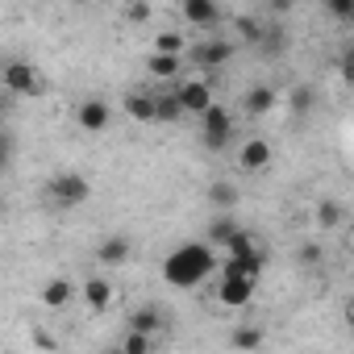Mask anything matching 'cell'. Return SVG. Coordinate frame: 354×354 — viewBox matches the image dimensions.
<instances>
[{
	"mask_svg": "<svg viewBox=\"0 0 354 354\" xmlns=\"http://www.w3.org/2000/svg\"><path fill=\"white\" fill-rule=\"evenodd\" d=\"M71 300H75V283L67 275H55V279L42 283V304L46 308H67Z\"/></svg>",
	"mask_w": 354,
	"mask_h": 354,
	"instance_id": "obj_17",
	"label": "cell"
},
{
	"mask_svg": "<svg viewBox=\"0 0 354 354\" xmlns=\"http://www.w3.org/2000/svg\"><path fill=\"white\" fill-rule=\"evenodd\" d=\"M254 279H221V288H217V300L225 304V308H246L250 300H254Z\"/></svg>",
	"mask_w": 354,
	"mask_h": 354,
	"instance_id": "obj_13",
	"label": "cell"
},
{
	"mask_svg": "<svg viewBox=\"0 0 354 354\" xmlns=\"http://www.w3.org/2000/svg\"><path fill=\"white\" fill-rule=\"evenodd\" d=\"M117 350H121V354H154V337H146V333H129V329H125V337L117 342Z\"/></svg>",
	"mask_w": 354,
	"mask_h": 354,
	"instance_id": "obj_26",
	"label": "cell"
},
{
	"mask_svg": "<svg viewBox=\"0 0 354 354\" xmlns=\"http://www.w3.org/2000/svg\"><path fill=\"white\" fill-rule=\"evenodd\" d=\"M133 254V238L129 234H104L100 246H96V263L100 267H125Z\"/></svg>",
	"mask_w": 354,
	"mask_h": 354,
	"instance_id": "obj_9",
	"label": "cell"
},
{
	"mask_svg": "<svg viewBox=\"0 0 354 354\" xmlns=\"http://www.w3.org/2000/svg\"><path fill=\"white\" fill-rule=\"evenodd\" d=\"M263 267H267V254H263L259 246H250V250H242V254H225L221 279H254V283H259Z\"/></svg>",
	"mask_w": 354,
	"mask_h": 354,
	"instance_id": "obj_6",
	"label": "cell"
},
{
	"mask_svg": "<svg viewBox=\"0 0 354 354\" xmlns=\"http://www.w3.org/2000/svg\"><path fill=\"white\" fill-rule=\"evenodd\" d=\"M100 354H121V350H117V346H109V350H100Z\"/></svg>",
	"mask_w": 354,
	"mask_h": 354,
	"instance_id": "obj_32",
	"label": "cell"
},
{
	"mask_svg": "<svg viewBox=\"0 0 354 354\" xmlns=\"http://www.w3.org/2000/svg\"><path fill=\"white\" fill-rule=\"evenodd\" d=\"M238 167H242L246 175L267 171V167H271V142H267V138H246L242 150H238Z\"/></svg>",
	"mask_w": 354,
	"mask_h": 354,
	"instance_id": "obj_10",
	"label": "cell"
},
{
	"mask_svg": "<svg viewBox=\"0 0 354 354\" xmlns=\"http://www.w3.org/2000/svg\"><path fill=\"white\" fill-rule=\"evenodd\" d=\"M46 201H50L55 209H80V205H88V201H92L88 175H80V171H59L55 180L46 184Z\"/></svg>",
	"mask_w": 354,
	"mask_h": 354,
	"instance_id": "obj_2",
	"label": "cell"
},
{
	"mask_svg": "<svg viewBox=\"0 0 354 354\" xmlns=\"http://www.w3.org/2000/svg\"><path fill=\"white\" fill-rule=\"evenodd\" d=\"M125 17H129V21H146V17H150V5H129Z\"/></svg>",
	"mask_w": 354,
	"mask_h": 354,
	"instance_id": "obj_31",
	"label": "cell"
},
{
	"mask_svg": "<svg viewBox=\"0 0 354 354\" xmlns=\"http://www.w3.org/2000/svg\"><path fill=\"white\" fill-rule=\"evenodd\" d=\"M279 104V92L271 88V84H254V88H246V96H242V109L250 113V117H263V113H271Z\"/></svg>",
	"mask_w": 354,
	"mask_h": 354,
	"instance_id": "obj_15",
	"label": "cell"
},
{
	"mask_svg": "<svg viewBox=\"0 0 354 354\" xmlns=\"http://www.w3.org/2000/svg\"><path fill=\"white\" fill-rule=\"evenodd\" d=\"M13 154H17V142H13V133H9V129H0V171H5V167L13 162Z\"/></svg>",
	"mask_w": 354,
	"mask_h": 354,
	"instance_id": "obj_28",
	"label": "cell"
},
{
	"mask_svg": "<svg viewBox=\"0 0 354 354\" xmlns=\"http://www.w3.org/2000/svg\"><path fill=\"white\" fill-rule=\"evenodd\" d=\"M146 67H150L154 80H175V75L184 71V59H180V55H150Z\"/></svg>",
	"mask_w": 354,
	"mask_h": 354,
	"instance_id": "obj_20",
	"label": "cell"
},
{
	"mask_svg": "<svg viewBox=\"0 0 354 354\" xmlns=\"http://www.w3.org/2000/svg\"><path fill=\"white\" fill-rule=\"evenodd\" d=\"M0 80H5V92L9 96H21V100L42 96V75H38V67L30 59H9L5 71H0Z\"/></svg>",
	"mask_w": 354,
	"mask_h": 354,
	"instance_id": "obj_3",
	"label": "cell"
},
{
	"mask_svg": "<svg viewBox=\"0 0 354 354\" xmlns=\"http://www.w3.org/2000/svg\"><path fill=\"white\" fill-rule=\"evenodd\" d=\"M321 263H325V250H321V242H304V246H300V267L317 271Z\"/></svg>",
	"mask_w": 354,
	"mask_h": 354,
	"instance_id": "obj_27",
	"label": "cell"
},
{
	"mask_svg": "<svg viewBox=\"0 0 354 354\" xmlns=\"http://www.w3.org/2000/svg\"><path fill=\"white\" fill-rule=\"evenodd\" d=\"M192 59V67H201V71H221L230 59H234V42L230 38H221V34H213V38H201L188 55H184V63Z\"/></svg>",
	"mask_w": 354,
	"mask_h": 354,
	"instance_id": "obj_4",
	"label": "cell"
},
{
	"mask_svg": "<svg viewBox=\"0 0 354 354\" xmlns=\"http://www.w3.org/2000/svg\"><path fill=\"white\" fill-rule=\"evenodd\" d=\"M230 342H234V350H259L263 346V329L259 325H238Z\"/></svg>",
	"mask_w": 354,
	"mask_h": 354,
	"instance_id": "obj_25",
	"label": "cell"
},
{
	"mask_svg": "<svg viewBox=\"0 0 354 354\" xmlns=\"http://www.w3.org/2000/svg\"><path fill=\"white\" fill-rule=\"evenodd\" d=\"M184 21L188 26H201V30H213L217 21H221V9L213 5V0H184Z\"/></svg>",
	"mask_w": 354,
	"mask_h": 354,
	"instance_id": "obj_14",
	"label": "cell"
},
{
	"mask_svg": "<svg viewBox=\"0 0 354 354\" xmlns=\"http://www.w3.org/2000/svg\"><path fill=\"white\" fill-rule=\"evenodd\" d=\"M213 271H217V250L209 242H184L162 259V279L171 288H180V292L201 288Z\"/></svg>",
	"mask_w": 354,
	"mask_h": 354,
	"instance_id": "obj_1",
	"label": "cell"
},
{
	"mask_svg": "<svg viewBox=\"0 0 354 354\" xmlns=\"http://www.w3.org/2000/svg\"><path fill=\"white\" fill-rule=\"evenodd\" d=\"M150 55H180V59H184V55H188V38H184L180 30H162V34L154 38V50H150Z\"/></svg>",
	"mask_w": 354,
	"mask_h": 354,
	"instance_id": "obj_19",
	"label": "cell"
},
{
	"mask_svg": "<svg viewBox=\"0 0 354 354\" xmlns=\"http://www.w3.org/2000/svg\"><path fill=\"white\" fill-rule=\"evenodd\" d=\"M329 13H333V17H342V21H350V17H354V5H350V0H333Z\"/></svg>",
	"mask_w": 354,
	"mask_h": 354,
	"instance_id": "obj_30",
	"label": "cell"
},
{
	"mask_svg": "<svg viewBox=\"0 0 354 354\" xmlns=\"http://www.w3.org/2000/svg\"><path fill=\"white\" fill-rule=\"evenodd\" d=\"M121 109H125L129 121H138V125H154V96H150V92H125Z\"/></svg>",
	"mask_w": 354,
	"mask_h": 354,
	"instance_id": "obj_16",
	"label": "cell"
},
{
	"mask_svg": "<svg viewBox=\"0 0 354 354\" xmlns=\"http://www.w3.org/2000/svg\"><path fill=\"white\" fill-rule=\"evenodd\" d=\"M184 117V109H180V100H175V92H158L154 96V125H175Z\"/></svg>",
	"mask_w": 354,
	"mask_h": 354,
	"instance_id": "obj_18",
	"label": "cell"
},
{
	"mask_svg": "<svg viewBox=\"0 0 354 354\" xmlns=\"http://www.w3.org/2000/svg\"><path fill=\"white\" fill-rule=\"evenodd\" d=\"M175 100H180V109H184V117L188 113H209L217 100H213V84L209 80H184L180 88H175Z\"/></svg>",
	"mask_w": 354,
	"mask_h": 354,
	"instance_id": "obj_7",
	"label": "cell"
},
{
	"mask_svg": "<svg viewBox=\"0 0 354 354\" xmlns=\"http://www.w3.org/2000/svg\"><path fill=\"white\" fill-rule=\"evenodd\" d=\"M209 201H213V209H234L238 205V188L230 184V180H217V184H209Z\"/></svg>",
	"mask_w": 354,
	"mask_h": 354,
	"instance_id": "obj_23",
	"label": "cell"
},
{
	"mask_svg": "<svg viewBox=\"0 0 354 354\" xmlns=\"http://www.w3.org/2000/svg\"><path fill=\"white\" fill-rule=\"evenodd\" d=\"M167 329V313L150 300V304H138L129 313V333H146V337H158Z\"/></svg>",
	"mask_w": 354,
	"mask_h": 354,
	"instance_id": "obj_12",
	"label": "cell"
},
{
	"mask_svg": "<svg viewBox=\"0 0 354 354\" xmlns=\"http://www.w3.org/2000/svg\"><path fill=\"white\" fill-rule=\"evenodd\" d=\"M234 138V113L225 104H213L209 113H201V142L205 150H225Z\"/></svg>",
	"mask_w": 354,
	"mask_h": 354,
	"instance_id": "obj_5",
	"label": "cell"
},
{
	"mask_svg": "<svg viewBox=\"0 0 354 354\" xmlns=\"http://www.w3.org/2000/svg\"><path fill=\"white\" fill-rule=\"evenodd\" d=\"M238 234H242V225H238V221H230V217L209 221V246H230Z\"/></svg>",
	"mask_w": 354,
	"mask_h": 354,
	"instance_id": "obj_22",
	"label": "cell"
},
{
	"mask_svg": "<svg viewBox=\"0 0 354 354\" xmlns=\"http://www.w3.org/2000/svg\"><path fill=\"white\" fill-rule=\"evenodd\" d=\"M238 30H242V38H246L250 46H259V38H263V26H259V21H250V17H238Z\"/></svg>",
	"mask_w": 354,
	"mask_h": 354,
	"instance_id": "obj_29",
	"label": "cell"
},
{
	"mask_svg": "<svg viewBox=\"0 0 354 354\" xmlns=\"http://www.w3.org/2000/svg\"><path fill=\"white\" fill-rule=\"evenodd\" d=\"M342 217H346V213H342V205H337V201H329V196H325V201L317 205V225H321V230H337V225H342Z\"/></svg>",
	"mask_w": 354,
	"mask_h": 354,
	"instance_id": "obj_24",
	"label": "cell"
},
{
	"mask_svg": "<svg viewBox=\"0 0 354 354\" xmlns=\"http://www.w3.org/2000/svg\"><path fill=\"white\" fill-rule=\"evenodd\" d=\"M80 300H84L92 313H104V308L117 300V288H113V279H104V275H88L84 288H80Z\"/></svg>",
	"mask_w": 354,
	"mask_h": 354,
	"instance_id": "obj_11",
	"label": "cell"
},
{
	"mask_svg": "<svg viewBox=\"0 0 354 354\" xmlns=\"http://www.w3.org/2000/svg\"><path fill=\"white\" fill-rule=\"evenodd\" d=\"M288 104H292L296 117H308L313 104H317V88H313V84H296V88L288 92Z\"/></svg>",
	"mask_w": 354,
	"mask_h": 354,
	"instance_id": "obj_21",
	"label": "cell"
},
{
	"mask_svg": "<svg viewBox=\"0 0 354 354\" xmlns=\"http://www.w3.org/2000/svg\"><path fill=\"white\" fill-rule=\"evenodd\" d=\"M75 121H80V129H84V133H104V129H109V121H113V109H109V100L88 96V100H80Z\"/></svg>",
	"mask_w": 354,
	"mask_h": 354,
	"instance_id": "obj_8",
	"label": "cell"
}]
</instances>
